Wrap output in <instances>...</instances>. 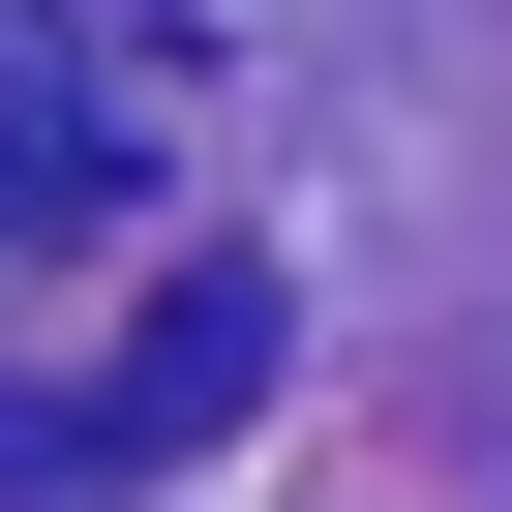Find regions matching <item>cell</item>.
<instances>
[{"mask_svg":"<svg viewBox=\"0 0 512 512\" xmlns=\"http://www.w3.org/2000/svg\"><path fill=\"white\" fill-rule=\"evenodd\" d=\"M272 362H302V302L211 241V272H181V302H151L91 392H0V512H61V482H181L211 422H272Z\"/></svg>","mask_w":512,"mask_h":512,"instance_id":"obj_1","label":"cell"},{"mask_svg":"<svg viewBox=\"0 0 512 512\" xmlns=\"http://www.w3.org/2000/svg\"><path fill=\"white\" fill-rule=\"evenodd\" d=\"M211 31H241V0H0V241H61L121 181V91L211 61Z\"/></svg>","mask_w":512,"mask_h":512,"instance_id":"obj_2","label":"cell"}]
</instances>
